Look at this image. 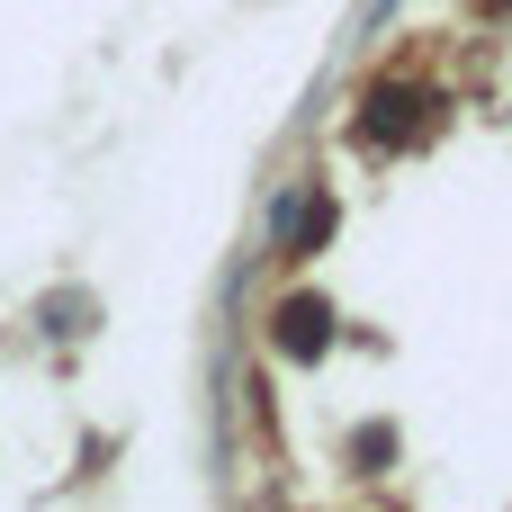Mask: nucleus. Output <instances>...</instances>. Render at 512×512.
Returning <instances> with one entry per match:
<instances>
[{
  "label": "nucleus",
  "mask_w": 512,
  "mask_h": 512,
  "mask_svg": "<svg viewBox=\"0 0 512 512\" xmlns=\"http://www.w3.org/2000/svg\"><path fill=\"white\" fill-rule=\"evenodd\" d=\"M324 324H333V315H324L315 297H297V306L279 315V342H288V351H324Z\"/></svg>",
  "instance_id": "f257e3e1"
}]
</instances>
